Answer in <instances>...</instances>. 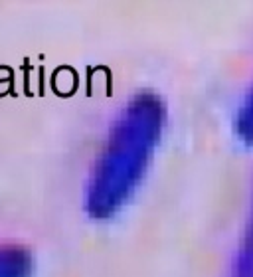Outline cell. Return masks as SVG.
<instances>
[{
    "instance_id": "1",
    "label": "cell",
    "mask_w": 253,
    "mask_h": 277,
    "mask_svg": "<svg viewBox=\"0 0 253 277\" xmlns=\"http://www.w3.org/2000/svg\"><path fill=\"white\" fill-rule=\"evenodd\" d=\"M166 111L155 93H137L123 107L101 147L85 188V210L95 220L115 216L129 202L153 163Z\"/></svg>"
}]
</instances>
